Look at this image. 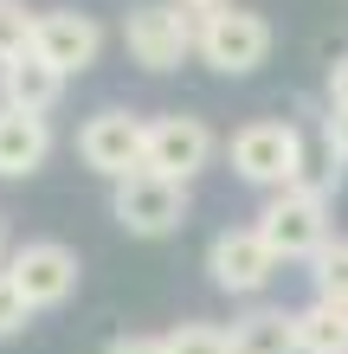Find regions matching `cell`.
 I'll use <instances>...</instances> for the list:
<instances>
[{"instance_id":"cell-20","label":"cell","mask_w":348,"mask_h":354,"mask_svg":"<svg viewBox=\"0 0 348 354\" xmlns=\"http://www.w3.org/2000/svg\"><path fill=\"white\" fill-rule=\"evenodd\" d=\"M174 7H181V13H187V26L200 32V26H207V19H219V13H226V7H232V0H174Z\"/></svg>"},{"instance_id":"cell-1","label":"cell","mask_w":348,"mask_h":354,"mask_svg":"<svg viewBox=\"0 0 348 354\" xmlns=\"http://www.w3.org/2000/svg\"><path fill=\"white\" fill-rule=\"evenodd\" d=\"M258 239L284 258H316L322 245H329V194L310 180H297V187H277L271 200H264V213H258Z\"/></svg>"},{"instance_id":"cell-4","label":"cell","mask_w":348,"mask_h":354,"mask_svg":"<svg viewBox=\"0 0 348 354\" xmlns=\"http://www.w3.org/2000/svg\"><path fill=\"white\" fill-rule=\"evenodd\" d=\"M194 26L187 13L174 7V0H142V7L122 13V52H129V65L142 71H181L194 52Z\"/></svg>"},{"instance_id":"cell-8","label":"cell","mask_w":348,"mask_h":354,"mask_svg":"<svg viewBox=\"0 0 348 354\" xmlns=\"http://www.w3.org/2000/svg\"><path fill=\"white\" fill-rule=\"evenodd\" d=\"M142 149H149V122L136 110H97L84 129H77V161L91 174H104L110 187L142 174Z\"/></svg>"},{"instance_id":"cell-6","label":"cell","mask_w":348,"mask_h":354,"mask_svg":"<svg viewBox=\"0 0 348 354\" xmlns=\"http://www.w3.org/2000/svg\"><path fill=\"white\" fill-rule=\"evenodd\" d=\"M213 149H219V136L207 129V116L174 110V116H155V122H149L142 168L161 174V180H181V187H187L194 174H207V168H213Z\"/></svg>"},{"instance_id":"cell-16","label":"cell","mask_w":348,"mask_h":354,"mask_svg":"<svg viewBox=\"0 0 348 354\" xmlns=\"http://www.w3.org/2000/svg\"><path fill=\"white\" fill-rule=\"evenodd\" d=\"M33 32H39V13L26 0H0V65H13L19 52H33Z\"/></svg>"},{"instance_id":"cell-23","label":"cell","mask_w":348,"mask_h":354,"mask_svg":"<svg viewBox=\"0 0 348 354\" xmlns=\"http://www.w3.org/2000/svg\"><path fill=\"white\" fill-rule=\"evenodd\" d=\"M7 252H13V245H7V219H0V264H7Z\"/></svg>"},{"instance_id":"cell-18","label":"cell","mask_w":348,"mask_h":354,"mask_svg":"<svg viewBox=\"0 0 348 354\" xmlns=\"http://www.w3.org/2000/svg\"><path fill=\"white\" fill-rule=\"evenodd\" d=\"M26 322H33L26 297H19V290H13V277H7V270H0V342H13V335H19V328H26Z\"/></svg>"},{"instance_id":"cell-17","label":"cell","mask_w":348,"mask_h":354,"mask_svg":"<svg viewBox=\"0 0 348 354\" xmlns=\"http://www.w3.org/2000/svg\"><path fill=\"white\" fill-rule=\"evenodd\" d=\"M161 342H168V354H232V328H219V322H181Z\"/></svg>"},{"instance_id":"cell-22","label":"cell","mask_w":348,"mask_h":354,"mask_svg":"<svg viewBox=\"0 0 348 354\" xmlns=\"http://www.w3.org/2000/svg\"><path fill=\"white\" fill-rule=\"evenodd\" d=\"M329 110H348V52L329 65Z\"/></svg>"},{"instance_id":"cell-2","label":"cell","mask_w":348,"mask_h":354,"mask_svg":"<svg viewBox=\"0 0 348 354\" xmlns=\"http://www.w3.org/2000/svg\"><path fill=\"white\" fill-rule=\"evenodd\" d=\"M226 161H232V174L239 180H252V187H297L303 180V129L297 122H277V116H264V122H245V129L226 142Z\"/></svg>"},{"instance_id":"cell-15","label":"cell","mask_w":348,"mask_h":354,"mask_svg":"<svg viewBox=\"0 0 348 354\" xmlns=\"http://www.w3.org/2000/svg\"><path fill=\"white\" fill-rule=\"evenodd\" d=\"M310 283H316V303H342L348 309V239H329L310 258Z\"/></svg>"},{"instance_id":"cell-12","label":"cell","mask_w":348,"mask_h":354,"mask_svg":"<svg viewBox=\"0 0 348 354\" xmlns=\"http://www.w3.org/2000/svg\"><path fill=\"white\" fill-rule=\"evenodd\" d=\"M58 97H65V71L46 65L39 52H19L13 65H0V103L46 116V110H58Z\"/></svg>"},{"instance_id":"cell-5","label":"cell","mask_w":348,"mask_h":354,"mask_svg":"<svg viewBox=\"0 0 348 354\" xmlns=\"http://www.w3.org/2000/svg\"><path fill=\"white\" fill-rule=\"evenodd\" d=\"M0 270L13 277V290L26 297V309H33V316H39V309H58V303H71L77 277H84L77 252H71V245H58V239H26V245H13Z\"/></svg>"},{"instance_id":"cell-9","label":"cell","mask_w":348,"mask_h":354,"mask_svg":"<svg viewBox=\"0 0 348 354\" xmlns=\"http://www.w3.org/2000/svg\"><path fill=\"white\" fill-rule=\"evenodd\" d=\"M33 52L46 65H58L65 77H84L97 65V52H104V26L77 7H46L39 13V32H33Z\"/></svg>"},{"instance_id":"cell-21","label":"cell","mask_w":348,"mask_h":354,"mask_svg":"<svg viewBox=\"0 0 348 354\" xmlns=\"http://www.w3.org/2000/svg\"><path fill=\"white\" fill-rule=\"evenodd\" d=\"M104 354H168V342H161V335H116Z\"/></svg>"},{"instance_id":"cell-7","label":"cell","mask_w":348,"mask_h":354,"mask_svg":"<svg viewBox=\"0 0 348 354\" xmlns=\"http://www.w3.org/2000/svg\"><path fill=\"white\" fill-rule=\"evenodd\" d=\"M194 52L207 58L219 77H252L264 58H271V19L252 7H226L219 19H207L194 39Z\"/></svg>"},{"instance_id":"cell-3","label":"cell","mask_w":348,"mask_h":354,"mask_svg":"<svg viewBox=\"0 0 348 354\" xmlns=\"http://www.w3.org/2000/svg\"><path fill=\"white\" fill-rule=\"evenodd\" d=\"M187 213H194V194L181 180L149 174V168L110 187V219L122 225V232H136V239H168V232L187 225Z\"/></svg>"},{"instance_id":"cell-13","label":"cell","mask_w":348,"mask_h":354,"mask_svg":"<svg viewBox=\"0 0 348 354\" xmlns=\"http://www.w3.org/2000/svg\"><path fill=\"white\" fill-rule=\"evenodd\" d=\"M232 354H297V316L291 309H252L232 322Z\"/></svg>"},{"instance_id":"cell-11","label":"cell","mask_w":348,"mask_h":354,"mask_svg":"<svg viewBox=\"0 0 348 354\" xmlns=\"http://www.w3.org/2000/svg\"><path fill=\"white\" fill-rule=\"evenodd\" d=\"M52 155V122L33 116V110H13L0 103V180H26L46 168Z\"/></svg>"},{"instance_id":"cell-10","label":"cell","mask_w":348,"mask_h":354,"mask_svg":"<svg viewBox=\"0 0 348 354\" xmlns=\"http://www.w3.org/2000/svg\"><path fill=\"white\" fill-rule=\"evenodd\" d=\"M207 270H213V283L226 297H258L277 277V252L258 239V225H245V232H219L207 245Z\"/></svg>"},{"instance_id":"cell-14","label":"cell","mask_w":348,"mask_h":354,"mask_svg":"<svg viewBox=\"0 0 348 354\" xmlns=\"http://www.w3.org/2000/svg\"><path fill=\"white\" fill-rule=\"evenodd\" d=\"M297 354H348V309L342 303L297 309Z\"/></svg>"},{"instance_id":"cell-19","label":"cell","mask_w":348,"mask_h":354,"mask_svg":"<svg viewBox=\"0 0 348 354\" xmlns=\"http://www.w3.org/2000/svg\"><path fill=\"white\" fill-rule=\"evenodd\" d=\"M322 142H329L336 161H348V110H329V116H322Z\"/></svg>"}]
</instances>
